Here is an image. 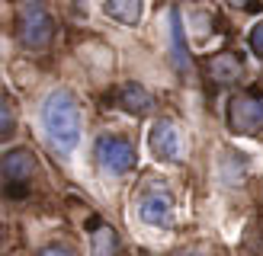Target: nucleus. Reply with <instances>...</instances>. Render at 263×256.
<instances>
[{"mask_svg":"<svg viewBox=\"0 0 263 256\" xmlns=\"http://www.w3.org/2000/svg\"><path fill=\"white\" fill-rule=\"evenodd\" d=\"M138 218L148 227H157V230L174 227V196H170L167 189H161V186L148 189L138 199Z\"/></svg>","mask_w":263,"mask_h":256,"instance_id":"5","label":"nucleus"},{"mask_svg":"<svg viewBox=\"0 0 263 256\" xmlns=\"http://www.w3.org/2000/svg\"><path fill=\"white\" fill-rule=\"evenodd\" d=\"M0 125H4V138H7L13 132V106L7 96H4V109H0Z\"/></svg>","mask_w":263,"mask_h":256,"instance_id":"14","label":"nucleus"},{"mask_svg":"<svg viewBox=\"0 0 263 256\" xmlns=\"http://www.w3.org/2000/svg\"><path fill=\"white\" fill-rule=\"evenodd\" d=\"M228 125L238 135H260L263 132V93H254V90L234 93L228 102Z\"/></svg>","mask_w":263,"mask_h":256,"instance_id":"3","label":"nucleus"},{"mask_svg":"<svg viewBox=\"0 0 263 256\" xmlns=\"http://www.w3.org/2000/svg\"><path fill=\"white\" fill-rule=\"evenodd\" d=\"M116 250H119V240H116V230L109 224H100L93 230V253L97 256H116Z\"/></svg>","mask_w":263,"mask_h":256,"instance_id":"12","label":"nucleus"},{"mask_svg":"<svg viewBox=\"0 0 263 256\" xmlns=\"http://www.w3.org/2000/svg\"><path fill=\"white\" fill-rule=\"evenodd\" d=\"M209 77L221 87L234 83L241 77V58L234 55V51H218V55H212V61H209Z\"/></svg>","mask_w":263,"mask_h":256,"instance_id":"8","label":"nucleus"},{"mask_svg":"<svg viewBox=\"0 0 263 256\" xmlns=\"http://www.w3.org/2000/svg\"><path fill=\"white\" fill-rule=\"evenodd\" d=\"M247 42H251V51H254V55H260V58H263V23H257L254 29H251Z\"/></svg>","mask_w":263,"mask_h":256,"instance_id":"13","label":"nucleus"},{"mask_svg":"<svg viewBox=\"0 0 263 256\" xmlns=\"http://www.w3.org/2000/svg\"><path fill=\"white\" fill-rule=\"evenodd\" d=\"M97 163L109 176H125L135 170V144L119 135H103L97 138Z\"/></svg>","mask_w":263,"mask_h":256,"instance_id":"4","label":"nucleus"},{"mask_svg":"<svg viewBox=\"0 0 263 256\" xmlns=\"http://www.w3.org/2000/svg\"><path fill=\"white\" fill-rule=\"evenodd\" d=\"M100 7L119 26H138L141 19V0H100Z\"/></svg>","mask_w":263,"mask_h":256,"instance_id":"9","label":"nucleus"},{"mask_svg":"<svg viewBox=\"0 0 263 256\" xmlns=\"http://www.w3.org/2000/svg\"><path fill=\"white\" fill-rule=\"evenodd\" d=\"M170 42H174V64L180 74L190 71V48L183 42V23H180V10H170Z\"/></svg>","mask_w":263,"mask_h":256,"instance_id":"11","label":"nucleus"},{"mask_svg":"<svg viewBox=\"0 0 263 256\" xmlns=\"http://www.w3.org/2000/svg\"><path fill=\"white\" fill-rule=\"evenodd\" d=\"M55 19L45 10L42 0H20L16 7V38L26 51H42L51 45Z\"/></svg>","mask_w":263,"mask_h":256,"instance_id":"2","label":"nucleus"},{"mask_svg":"<svg viewBox=\"0 0 263 256\" xmlns=\"http://www.w3.org/2000/svg\"><path fill=\"white\" fill-rule=\"evenodd\" d=\"M81 106H77V99L71 90H51L42 102V128H45V138L48 144L55 147L58 154H71L77 147V141H81Z\"/></svg>","mask_w":263,"mask_h":256,"instance_id":"1","label":"nucleus"},{"mask_svg":"<svg viewBox=\"0 0 263 256\" xmlns=\"http://www.w3.org/2000/svg\"><path fill=\"white\" fill-rule=\"evenodd\" d=\"M228 7H234V10H244V13H254V10H260L263 7V0H225Z\"/></svg>","mask_w":263,"mask_h":256,"instance_id":"15","label":"nucleus"},{"mask_svg":"<svg viewBox=\"0 0 263 256\" xmlns=\"http://www.w3.org/2000/svg\"><path fill=\"white\" fill-rule=\"evenodd\" d=\"M39 256H74L68 247H58V243H48V247L39 250Z\"/></svg>","mask_w":263,"mask_h":256,"instance_id":"16","label":"nucleus"},{"mask_svg":"<svg viewBox=\"0 0 263 256\" xmlns=\"http://www.w3.org/2000/svg\"><path fill=\"white\" fill-rule=\"evenodd\" d=\"M151 93L144 90L141 83H125L122 90H119V106L125 109V112H132V115H144L151 109Z\"/></svg>","mask_w":263,"mask_h":256,"instance_id":"10","label":"nucleus"},{"mask_svg":"<svg viewBox=\"0 0 263 256\" xmlns=\"http://www.w3.org/2000/svg\"><path fill=\"white\" fill-rule=\"evenodd\" d=\"M35 173V157L26 147H13L4 154V179L10 192H20V186H26Z\"/></svg>","mask_w":263,"mask_h":256,"instance_id":"7","label":"nucleus"},{"mask_svg":"<svg viewBox=\"0 0 263 256\" xmlns=\"http://www.w3.org/2000/svg\"><path fill=\"white\" fill-rule=\"evenodd\" d=\"M148 141H151V154L157 160H164V163H177L180 160V135H177V125L170 119L154 122Z\"/></svg>","mask_w":263,"mask_h":256,"instance_id":"6","label":"nucleus"}]
</instances>
